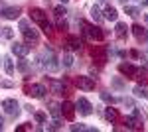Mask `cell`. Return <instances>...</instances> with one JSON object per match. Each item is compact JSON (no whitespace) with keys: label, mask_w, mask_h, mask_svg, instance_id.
<instances>
[{"label":"cell","mask_w":148,"mask_h":132,"mask_svg":"<svg viewBox=\"0 0 148 132\" xmlns=\"http://www.w3.org/2000/svg\"><path fill=\"white\" fill-rule=\"evenodd\" d=\"M79 26L83 28V34H85L89 40L101 42L103 38H105V32H103L99 26H95V24H87V22H83V20H79Z\"/></svg>","instance_id":"cell-1"},{"label":"cell","mask_w":148,"mask_h":132,"mask_svg":"<svg viewBox=\"0 0 148 132\" xmlns=\"http://www.w3.org/2000/svg\"><path fill=\"white\" fill-rule=\"evenodd\" d=\"M40 61H42V67L44 69H47V71H57L59 69V63H57V57H56V53L49 49V51H44V53L40 55Z\"/></svg>","instance_id":"cell-2"},{"label":"cell","mask_w":148,"mask_h":132,"mask_svg":"<svg viewBox=\"0 0 148 132\" xmlns=\"http://www.w3.org/2000/svg\"><path fill=\"white\" fill-rule=\"evenodd\" d=\"M142 120H144V116H142L140 109H134L132 107V112L125 118V126L126 128H140L142 126Z\"/></svg>","instance_id":"cell-3"},{"label":"cell","mask_w":148,"mask_h":132,"mask_svg":"<svg viewBox=\"0 0 148 132\" xmlns=\"http://www.w3.org/2000/svg\"><path fill=\"white\" fill-rule=\"evenodd\" d=\"M2 109H4L6 114H10V116H18L20 114V105H18L16 99H4L2 101Z\"/></svg>","instance_id":"cell-4"},{"label":"cell","mask_w":148,"mask_h":132,"mask_svg":"<svg viewBox=\"0 0 148 132\" xmlns=\"http://www.w3.org/2000/svg\"><path fill=\"white\" fill-rule=\"evenodd\" d=\"M75 85L83 91H93L95 89V79L87 77V75H79V77H75Z\"/></svg>","instance_id":"cell-5"},{"label":"cell","mask_w":148,"mask_h":132,"mask_svg":"<svg viewBox=\"0 0 148 132\" xmlns=\"http://www.w3.org/2000/svg\"><path fill=\"white\" fill-rule=\"evenodd\" d=\"M75 109L79 110V114H83V116H89V114H93V105H91L87 99H85V97H81V99L75 103Z\"/></svg>","instance_id":"cell-6"},{"label":"cell","mask_w":148,"mask_h":132,"mask_svg":"<svg viewBox=\"0 0 148 132\" xmlns=\"http://www.w3.org/2000/svg\"><path fill=\"white\" fill-rule=\"evenodd\" d=\"M26 95H30V97H34V99H42V97L46 95V87H44L42 83H34V85H30V87L26 89Z\"/></svg>","instance_id":"cell-7"},{"label":"cell","mask_w":148,"mask_h":132,"mask_svg":"<svg viewBox=\"0 0 148 132\" xmlns=\"http://www.w3.org/2000/svg\"><path fill=\"white\" fill-rule=\"evenodd\" d=\"M65 47L71 49V51H79L81 47H83V42H81L79 36H67V40H65Z\"/></svg>","instance_id":"cell-8"},{"label":"cell","mask_w":148,"mask_h":132,"mask_svg":"<svg viewBox=\"0 0 148 132\" xmlns=\"http://www.w3.org/2000/svg\"><path fill=\"white\" fill-rule=\"evenodd\" d=\"M10 51L14 55H18V57H26V55L30 53V45L28 44H18V42H14L10 45Z\"/></svg>","instance_id":"cell-9"},{"label":"cell","mask_w":148,"mask_h":132,"mask_svg":"<svg viewBox=\"0 0 148 132\" xmlns=\"http://www.w3.org/2000/svg\"><path fill=\"white\" fill-rule=\"evenodd\" d=\"M119 71L123 73V75H126L128 79H134L138 73V67H134L132 63H121L119 65Z\"/></svg>","instance_id":"cell-10"},{"label":"cell","mask_w":148,"mask_h":132,"mask_svg":"<svg viewBox=\"0 0 148 132\" xmlns=\"http://www.w3.org/2000/svg\"><path fill=\"white\" fill-rule=\"evenodd\" d=\"M30 18H32L34 22H38L40 26H42L44 22H47V16H46V12L42 10V8H32V10H30Z\"/></svg>","instance_id":"cell-11"},{"label":"cell","mask_w":148,"mask_h":132,"mask_svg":"<svg viewBox=\"0 0 148 132\" xmlns=\"http://www.w3.org/2000/svg\"><path fill=\"white\" fill-rule=\"evenodd\" d=\"M2 18H6V20H16L18 16H20V8L18 6H8V8H4L2 14H0Z\"/></svg>","instance_id":"cell-12"},{"label":"cell","mask_w":148,"mask_h":132,"mask_svg":"<svg viewBox=\"0 0 148 132\" xmlns=\"http://www.w3.org/2000/svg\"><path fill=\"white\" fill-rule=\"evenodd\" d=\"M107 55H109L107 47H101V45L93 47V57H95V59H97L99 63H105V61H107Z\"/></svg>","instance_id":"cell-13"},{"label":"cell","mask_w":148,"mask_h":132,"mask_svg":"<svg viewBox=\"0 0 148 132\" xmlns=\"http://www.w3.org/2000/svg\"><path fill=\"white\" fill-rule=\"evenodd\" d=\"M61 114L67 118V120H73V114H75V105H71L69 101H65L61 105Z\"/></svg>","instance_id":"cell-14"},{"label":"cell","mask_w":148,"mask_h":132,"mask_svg":"<svg viewBox=\"0 0 148 132\" xmlns=\"http://www.w3.org/2000/svg\"><path fill=\"white\" fill-rule=\"evenodd\" d=\"M47 83H49V87H51V93H56V95H63V93H65V83H63V81L49 79Z\"/></svg>","instance_id":"cell-15"},{"label":"cell","mask_w":148,"mask_h":132,"mask_svg":"<svg viewBox=\"0 0 148 132\" xmlns=\"http://www.w3.org/2000/svg\"><path fill=\"white\" fill-rule=\"evenodd\" d=\"M132 34H134V38H136L138 42H142V40H148V32L140 26V24H134L132 26Z\"/></svg>","instance_id":"cell-16"},{"label":"cell","mask_w":148,"mask_h":132,"mask_svg":"<svg viewBox=\"0 0 148 132\" xmlns=\"http://www.w3.org/2000/svg\"><path fill=\"white\" fill-rule=\"evenodd\" d=\"M24 34V40H26V44H34V42H38V32L36 30H30V28H26V30H22Z\"/></svg>","instance_id":"cell-17"},{"label":"cell","mask_w":148,"mask_h":132,"mask_svg":"<svg viewBox=\"0 0 148 132\" xmlns=\"http://www.w3.org/2000/svg\"><path fill=\"white\" fill-rule=\"evenodd\" d=\"M116 10H114L113 6H109V8H105V12H103V20H109V22H114L116 20Z\"/></svg>","instance_id":"cell-18"},{"label":"cell","mask_w":148,"mask_h":132,"mask_svg":"<svg viewBox=\"0 0 148 132\" xmlns=\"http://www.w3.org/2000/svg\"><path fill=\"white\" fill-rule=\"evenodd\" d=\"M49 114L53 118H61V105L57 103H49Z\"/></svg>","instance_id":"cell-19"},{"label":"cell","mask_w":148,"mask_h":132,"mask_svg":"<svg viewBox=\"0 0 148 132\" xmlns=\"http://www.w3.org/2000/svg\"><path fill=\"white\" fill-rule=\"evenodd\" d=\"M126 32H128L126 24H123V22L116 24V28H114V34H116V38H126Z\"/></svg>","instance_id":"cell-20"},{"label":"cell","mask_w":148,"mask_h":132,"mask_svg":"<svg viewBox=\"0 0 148 132\" xmlns=\"http://www.w3.org/2000/svg\"><path fill=\"white\" fill-rule=\"evenodd\" d=\"M105 118H107L109 122H114L116 118H119V112H116L114 109H111V107H109V109H105Z\"/></svg>","instance_id":"cell-21"},{"label":"cell","mask_w":148,"mask_h":132,"mask_svg":"<svg viewBox=\"0 0 148 132\" xmlns=\"http://www.w3.org/2000/svg\"><path fill=\"white\" fill-rule=\"evenodd\" d=\"M2 61H4V69H6V73H8V75H14V61H12L10 57H4Z\"/></svg>","instance_id":"cell-22"},{"label":"cell","mask_w":148,"mask_h":132,"mask_svg":"<svg viewBox=\"0 0 148 132\" xmlns=\"http://www.w3.org/2000/svg\"><path fill=\"white\" fill-rule=\"evenodd\" d=\"M101 101H103V103H107V105H113V103H116L119 99H114V97L111 95V93L103 91V93H101Z\"/></svg>","instance_id":"cell-23"},{"label":"cell","mask_w":148,"mask_h":132,"mask_svg":"<svg viewBox=\"0 0 148 132\" xmlns=\"http://www.w3.org/2000/svg\"><path fill=\"white\" fill-rule=\"evenodd\" d=\"M134 95H136V97H140V99H148L146 87H140V85H136V87H134Z\"/></svg>","instance_id":"cell-24"},{"label":"cell","mask_w":148,"mask_h":132,"mask_svg":"<svg viewBox=\"0 0 148 132\" xmlns=\"http://www.w3.org/2000/svg\"><path fill=\"white\" fill-rule=\"evenodd\" d=\"M53 14H56L57 20L65 18V14H67V12H65V6H63V4H61V6H56V8H53Z\"/></svg>","instance_id":"cell-25"},{"label":"cell","mask_w":148,"mask_h":132,"mask_svg":"<svg viewBox=\"0 0 148 132\" xmlns=\"http://www.w3.org/2000/svg\"><path fill=\"white\" fill-rule=\"evenodd\" d=\"M91 18L95 20V22H101V20H103V14H101V10H99L97 6H93V8H91Z\"/></svg>","instance_id":"cell-26"},{"label":"cell","mask_w":148,"mask_h":132,"mask_svg":"<svg viewBox=\"0 0 148 132\" xmlns=\"http://www.w3.org/2000/svg\"><path fill=\"white\" fill-rule=\"evenodd\" d=\"M111 85H113L114 89H125L126 87V83L123 81L121 77H113V81H111Z\"/></svg>","instance_id":"cell-27"},{"label":"cell","mask_w":148,"mask_h":132,"mask_svg":"<svg viewBox=\"0 0 148 132\" xmlns=\"http://www.w3.org/2000/svg\"><path fill=\"white\" fill-rule=\"evenodd\" d=\"M59 128H61V118H53L47 124V130H59Z\"/></svg>","instance_id":"cell-28"},{"label":"cell","mask_w":148,"mask_h":132,"mask_svg":"<svg viewBox=\"0 0 148 132\" xmlns=\"http://www.w3.org/2000/svg\"><path fill=\"white\" fill-rule=\"evenodd\" d=\"M125 12L128 14V16H132V18H136L138 14H140L138 8H134V6H126V4H125Z\"/></svg>","instance_id":"cell-29"},{"label":"cell","mask_w":148,"mask_h":132,"mask_svg":"<svg viewBox=\"0 0 148 132\" xmlns=\"http://www.w3.org/2000/svg\"><path fill=\"white\" fill-rule=\"evenodd\" d=\"M61 65H63V67H71V65H73V57H71L69 53H65L63 57H61Z\"/></svg>","instance_id":"cell-30"},{"label":"cell","mask_w":148,"mask_h":132,"mask_svg":"<svg viewBox=\"0 0 148 132\" xmlns=\"http://www.w3.org/2000/svg\"><path fill=\"white\" fill-rule=\"evenodd\" d=\"M18 69H20V71H22V73H28V71H30V65H28V61H26V59H20V61H18Z\"/></svg>","instance_id":"cell-31"},{"label":"cell","mask_w":148,"mask_h":132,"mask_svg":"<svg viewBox=\"0 0 148 132\" xmlns=\"http://www.w3.org/2000/svg\"><path fill=\"white\" fill-rule=\"evenodd\" d=\"M42 30L46 32V36H51V34H53V26H51L49 22H44L42 24Z\"/></svg>","instance_id":"cell-32"},{"label":"cell","mask_w":148,"mask_h":132,"mask_svg":"<svg viewBox=\"0 0 148 132\" xmlns=\"http://www.w3.org/2000/svg\"><path fill=\"white\" fill-rule=\"evenodd\" d=\"M2 36H4L6 40H12V38H14V32H12V28H8V26H6V28H2Z\"/></svg>","instance_id":"cell-33"},{"label":"cell","mask_w":148,"mask_h":132,"mask_svg":"<svg viewBox=\"0 0 148 132\" xmlns=\"http://www.w3.org/2000/svg\"><path fill=\"white\" fill-rule=\"evenodd\" d=\"M34 118H36V122L44 124V122H46V112H36V114H34Z\"/></svg>","instance_id":"cell-34"},{"label":"cell","mask_w":148,"mask_h":132,"mask_svg":"<svg viewBox=\"0 0 148 132\" xmlns=\"http://www.w3.org/2000/svg\"><path fill=\"white\" fill-rule=\"evenodd\" d=\"M71 130L77 132V130H89V128H87L85 124H73V126H71Z\"/></svg>","instance_id":"cell-35"},{"label":"cell","mask_w":148,"mask_h":132,"mask_svg":"<svg viewBox=\"0 0 148 132\" xmlns=\"http://www.w3.org/2000/svg\"><path fill=\"white\" fill-rule=\"evenodd\" d=\"M123 103H125L126 107H130V109L134 107V103H132V101H130V99H123Z\"/></svg>","instance_id":"cell-36"},{"label":"cell","mask_w":148,"mask_h":132,"mask_svg":"<svg viewBox=\"0 0 148 132\" xmlns=\"http://www.w3.org/2000/svg\"><path fill=\"white\" fill-rule=\"evenodd\" d=\"M0 85H2V87H6V89H10L12 87V81H2Z\"/></svg>","instance_id":"cell-37"},{"label":"cell","mask_w":148,"mask_h":132,"mask_svg":"<svg viewBox=\"0 0 148 132\" xmlns=\"http://www.w3.org/2000/svg\"><path fill=\"white\" fill-rule=\"evenodd\" d=\"M2 128H4V118L0 116V130H2Z\"/></svg>","instance_id":"cell-38"},{"label":"cell","mask_w":148,"mask_h":132,"mask_svg":"<svg viewBox=\"0 0 148 132\" xmlns=\"http://www.w3.org/2000/svg\"><path fill=\"white\" fill-rule=\"evenodd\" d=\"M44 2H46L47 6H51V0H44Z\"/></svg>","instance_id":"cell-39"},{"label":"cell","mask_w":148,"mask_h":132,"mask_svg":"<svg viewBox=\"0 0 148 132\" xmlns=\"http://www.w3.org/2000/svg\"><path fill=\"white\" fill-rule=\"evenodd\" d=\"M59 2H61V4H67V2H69V0H59Z\"/></svg>","instance_id":"cell-40"},{"label":"cell","mask_w":148,"mask_h":132,"mask_svg":"<svg viewBox=\"0 0 148 132\" xmlns=\"http://www.w3.org/2000/svg\"><path fill=\"white\" fill-rule=\"evenodd\" d=\"M144 20H146V24H148V14H146V16H144Z\"/></svg>","instance_id":"cell-41"},{"label":"cell","mask_w":148,"mask_h":132,"mask_svg":"<svg viewBox=\"0 0 148 132\" xmlns=\"http://www.w3.org/2000/svg\"><path fill=\"white\" fill-rule=\"evenodd\" d=\"M119 2H123V4H126V0H119Z\"/></svg>","instance_id":"cell-42"},{"label":"cell","mask_w":148,"mask_h":132,"mask_svg":"<svg viewBox=\"0 0 148 132\" xmlns=\"http://www.w3.org/2000/svg\"><path fill=\"white\" fill-rule=\"evenodd\" d=\"M99 2H107V0H99Z\"/></svg>","instance_id":"cell-43"},{"label":"cell","mask_w":148,"mask_h":132,"mask_svg":"<svg viewBox=\"0 0 148 132\" xmlns=\"http://www.w3.org/2000/svg\"><path fill=\"white\" fill-rule=\"evenodd\" d=\"M144 4H148V0H146V2H144Z\"/></svg>","instance_id":"cell-44"}]
</instances>
